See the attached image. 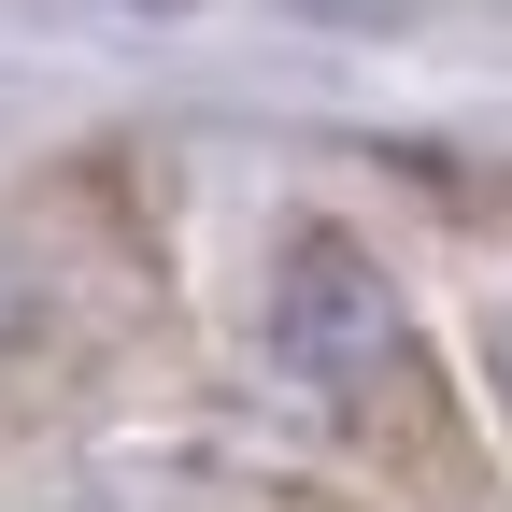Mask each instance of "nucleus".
Returning <instances> with one entry per match:
<instances>
[{"instance_id":"20e7f679","label":"nucleus","mask_w":512,"mask_h":512,"mask_svg":"<svg viewBox=\"0 0 512 512\" xmlns=\"http://www.w3.org/2000/svg\"><path fill=\"white\" fill-rule=\"evenodd\" d=\"M43 512H100V498H43Z\"/></svg>"},{"instance_id":"f03ea898","label":"nucleus","mask_w":512,"mask_h":512,"mask_svg":"<svg viewBox=\"0 0 512 512\" xmlns=\"http://www.w3.org/2000/svg\"><path fill=\"white\" fill-rule=\"evenodd\" d=\"M484 370H498V413H512V299H498V342H484Z\"/></svg>"},{"instance_id":"f257e3e1","label":"nucleus","mask_w":512,"mask_h":512,"mask_svg":"<svg viewBox=\"0 0 512 512\" xmlns=\"http://www.w3.org/2000/svg\"><path fill=\"white\" fill-rule=\"evenodd\" d=\"M271 356H285V384H313V399H384V384L413 370V299L384 285L370 242L299 228L271 256Z\"/></svg>"},{"instance_id":"7ed1b4c3","label":"nucleus","mask_w":512,"mask_h":512,"mask_svg":"<svg viewBox=\"0 0 512 512\" xmlns=\"http://www.w3.org/2000/svg\"><path fill=\"white\" fill-rule=\"evenodd\" d=\"M114 15H157V29H171V15H200V0H114Z\"/></svg>"}]
</instances>
